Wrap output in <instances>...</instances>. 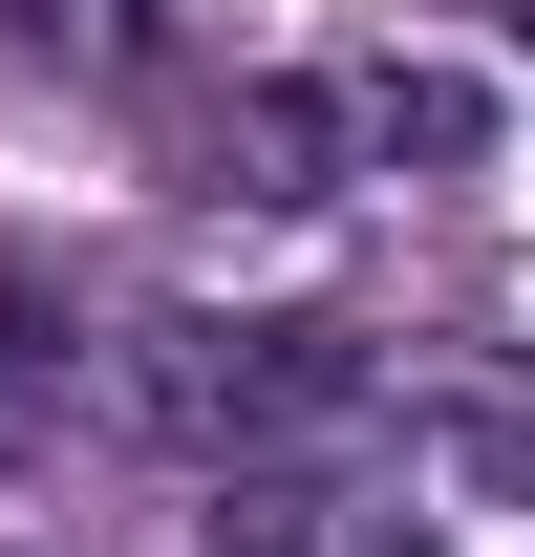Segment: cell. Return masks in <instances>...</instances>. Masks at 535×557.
I'll list each match as a JSON object with an SVG mask.
<instances>
[{
  "mask_svg": "<svg viewBox=\"0 0 535 557\" xmlns=\"http://www.w3.org/2000/svg\"><path fill=\"white\" fill-rule=\"evenodd\" d=\"M514 44H535V0H514Z\"/></svg>",
  "mask_w": 535,
  "mask_h": 557,
  "instance_id": "obj_5",
  "label": "cell"
},
{
  "mask_svg": "<svg viewBox=\"0 0 535 557\" xmlns=\"http://www.w3.org/2000/svg\"><path fill=\"white\" fill-rule=\"evenodd\" d=\"M65 386H86L65 278H22V258H0V450H43V429H65Z\"/></svg>",
  "mask_w": 535,
  "mask_h": 557,
  "instance_id": "obj_3",
  "label": "cell"
},
{
  "mask_svg": "<svg viewBox=\"0 0 535 557\" xmlns=\"http://www.w3.org/2000/svg\"><path fill=\"white\" fill-rule=\"evenodd\" d=\"M108 408L150 450H214V472H300L322 429H364V344L343 322H150L108 364Z\"/></svg>",
  "mask_w": 535,
  "mask_h": 557,
  "instance_id": "obj_1",
  "label": "cell"
},
{
  "mask_svg": "<svg viewBox=\"0 0 535 557\" xmlns=\"http://www.w3.org/2000/svg\"><path fill=\"white\" fill-rule=\"evenodd\" d=\"M214 557H450V515L364 472H214Z\"/></svg>",
  "mask_w": 535,
  "mask_h": 557,
  "instance_id": "obj_2",
  "label": "cell"
},
{
  "mask_svg": "<svg viewBox=\"0 0 535 557\" xmlns=\"http://www.w3.org/2000/svg\"><path fill=\"white\" fill-rule=\"evenodd\" d=\"M22 44L86 65V86H129V65H150V0H22Z\"/></svg>",
  "mask_w": 535,
  "mask_h": 557,
  "instance_id": "obj_4",
  "label": "cell"
}]
</instances>
